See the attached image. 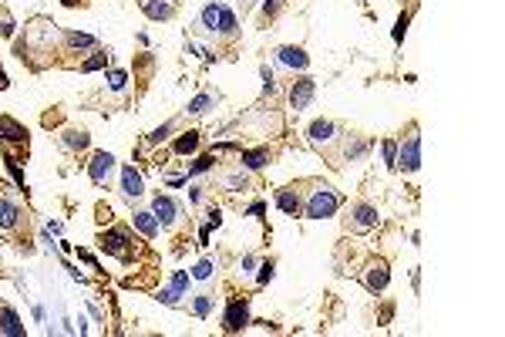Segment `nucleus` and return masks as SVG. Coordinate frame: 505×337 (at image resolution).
Listing matches in <instances>:
<instances>
[{"label": "nucleus", "instance_id": "f257e3e1", "mask_svg": "<svg viewBox=\"0 0 505 337\" xmlns=\"http://www.w3.org/2000/svg\"><path fill=\"white\" fill-rule=\"evenodd\" d=\"M199 30L212 34V37H236V14L229 10L226 3H205L199 14Z\"/></svg>", "mask_w": 505, "mask_h": 337}, {"label": "nucleus", "instance_id": "f03ea898", "mask_svg": "<svg viewBox=\"0 0 505 337\" xmlns=\"http://www.w3.org/2000/svg\"><path fill=\"white\" fill-rule=\"evenodd\" d=\"M340 206V196H337V189H330L327 182H317L310 192H306V203L300 206V212L306 219H327L333 216Z\"/></svg>", "mask_w": 505, "mask_h": 337}, {"label": "nucleus", "instance_id": "7ed1b4c3", "mask_svg": "<svg viewBox=\"0 0 505 337\" xmlns=\"http://www.w3.org/2000/svg\"><path fill=\"white\" fill-rule=\"evenodd\" d=\"M418 165H421V135H418V125H411L407 135L398 142V169L418 172Z\"/></svg>", "mask_w": 505, "mask_h": 337}, {"label": "nucleus", "instance_id": "20e7f679", "mask_svg": "<svg viewBox=\"0 0 505 337\" xmlns=\"http://www.w3.org/2000/svg\"><path fill=\"white\" fill-rule=\"evenodd\" d=\"M98 246L104 250V253H111V257L125 259V263L135 257V239H131L128 230H108V233H101L98 236Z\"/></svg>", "mask_w": 505, "mask_h": 337}, {"label": "nucleus", "instance_id": "39448f33", "mask_svg": "<svg viewBox=\"0 0 505 337\" xmlns=\"http://www.w3.org/2000/svg\"><path fill=\"white\" fill-rule=\"evenodd\" d=\"M378 209L367 206V203H354L351 212L344 216V230L347 233H367V230H374L378 226Z\"/></svg>", "mask_w": 505, "mask_h": 337}, {"label": "nucleus", "instance_id": "423d86ee", "mask_svg": "<svg viewBox=\"0 0 505 337\" xmlns=\"http://www.w3.org/2000/svg\"><path fill=\"white\" fill-rule=\"evenodd\" d=\"M111 172H115V156H111V152H95L91 162H88V176H91V182L104 189V185L111 182Z\"/></svg>", "mask_w": 505, "mask_h": 337}, {"label": "nucleus", "instance_id": "0eeeda50", "mask_svg": "<svg viewBox=\"0 0 505 337\" xmlns=\"http://www.w3.org/2000/svg\"><path fill=\"white\" fill-rule=\"evenodd\" d=\"M367 273H364V286L371 290V293H380L384 286H387V280H391V273H387V259H367V266H364Z\"/></svg>", "mask_w": 505, "mask_h": 337}, {"label": "nucleus", "instance_id": "6e6552de", "mask_svg": "<svg viewBox=\"0 0 505 337\" xmlns=\"http://www.w3.org/2000/svg\"><path fill=\"white\" fill-rule=\"evenodd\" d=\"M250 324V307H246V300H232L226 307V317H223V331L226 334H236V331H243Z\"/></svg>", "mask_w": 505, "mask_h": 337}, {"label": "nucleus", "instance_id": "1a4fd4ad", "mask_svg": "<svg viewBox=\"0 0 505 337\" xmlns=\"http://www.w3.org/2000/svg\"><path fill=\"white\" fill-rule=\"evenodd\" d=\"M21 226H24V212H21V206L0 196V233H17Z\"/></svg>", "mask_w": 505, "mask_h": 337}, {"label": "nucleus", "instance_id": "9d476101", "mask_svg": "<svg viewBox=\"0 0 505 337\" xmlns=\"http://www.w3.org/2000/svg\"><path fill=\"white\" fill-rule=\"evenodd\" d=\"M0 142L3 145H27V129L10 115H0Z\"/></svg>", "mask_w": 505, "mask_h": 337}, {"label": "nucleus", "instance_id": "9b49d317", "mask_svg": "<svg viewBox=\"0 0 505 337\" xmlns=\"http://www.w3.org/2000/svg\"><path fill=\"white\" fill-rule=\"evenodd\" d=\"M152 212H155V219H158V226H176L178 219V206L176 199H169V196H155V203H152Z\"/></svg>", "mask_w": 505, "mask_h": 337}, {"label": "nucleus", "instance_id": "f8f14e48", "mask_svg": "<svg viewBox=\"0 0 505 337\" xmlns=\"http://www.w3.org/2000/svg\"><path fill=\"white\" fill-rule=\"evenodd\" d=\"M138 7L145 10L149 21H169V17H176V0H138Z\"/></svg>", "mask_w": 505, "mask_h": 337}, {"label": "nucleus", "instance_id": "ddd939ff", "mask_svg": "<svg viewBox=\"0 0 505 337\" xmlns=\"http://www.w3.org/2000/svg\"><path fill=\"white\" fill-rule=\"evenodd\" d=\"M185 290H189V273H185V270H178L176 277H172V284H169V290H162V293H158V300H162V304H169V307H176Z\"/></svg>", "mask_w": 505, "mask_h": 337}, {"label": "nucleus", "instance_id": "4468645a", "mask_svg": "<svg viewBox=\"0 0 505 337\" xmlns=\"http://www.w3.org/2000/svg\"><path fill=\"white\" fill-rule=\"evenodd\" d=\"M337 138V125L330 122V118H317L313 125H310V142L317 145V149H324V145H330Z\"/></svg>", "mask_w": 505, "mask_h": 337}, {"label": "nucleus", "instance_id": "2eb2a0df", "mask_svg": "<svg viewBox=\"0 0 505 337\" xmlns=\"http://www.w3.org/2000/svg\"><path fill=\"white\" fill-rule=\"evenodd\" d=\"M277 61H279V64H286V68H297V71H303V68L310 64L306 51H303V48H293V44H286V48H277Z\"/></svg>", "mask_w": 505, "mask_h": 337}, {"label": "nucleus", "instance_id": "dca6fc26", "mask_svg": "<svg viewBox=\"0 0 505 337\" xmlns=\"http://www.w3.org/2000/svg\"><path fill=\"white\" fill-rule=\"evenodd\" d=\"M277 206L286 212V216H297L303 206V199H300V189L297 185H286V189H279L277 192Z\"/></svg>", "mask_w": 505, "mask_h": 337}, {"label": "nucleus", "instance_id": "f3484780", "mask_svg": "<svg viewBox=\"0 0 505 337\" xmlns=\"http://www.w3.org/2000/svg\"><path fill=\"white\" fill-rule=\"evenodd\" d=\"M0 334H7V337H24V324H21V317L10 311L7 304H0Z\"/></svg>", "mask_w": 505, "mask_h": 337}, {"label": "nucleus", "instance_id": "a211bd4d", "mask_svg": "<svg viewBox=\"0 0 505 337\" xmlns=\"http://www.w3.org/2000/svg\"><path fill=\"white\" fill-rule=\"evenodd\" d=\"M310 98H313V78H300L293 88H290V104H293L297 111H303V108L310 104Z\"/></svg>", "mask_w": 505, "mask_h": 337}, {"label": "nucleus", "instance_id": "6ab92c4d", "mask_svg": "<svg viewBox=\"0 0 505 337\" xmlns=\"http://www.w3.org/2000/svg\"><path fill=\"white\" fill-rule=\"evenodd\" d=\"M122 192H125L128 199H138V196L145 192V182H142V176H138L131 165L122 169Z\"/></svg>", "mask_w": 505, "mask_h": 337}, {"label": "nucleus", "instance_id": "aec40b11", "mask_svg": "<svg viewBox=\"0 0 505 337\" xmlns=\"http://www.w3.org/2000/svg\"><path fill=\"white\" fill-rule=\"evenodd\" d=\"M131 226L138 230L142 236H149V239H155L158 236V219H155V212H145V209H138L135 216H131Z\"/></svg>", "mask_w": 505, "mask_h": 337}, {"label": "nucleus", "instance_id": "412c9836", "mask_svg": "<svg viewBox=\"0 0 505 337\" xmlns=\"http://www.w3.org/2000/svg\"><path fill=\"white\" fill-rule=\"evenodd\" d=\"M88 142H91V135H88L84 129H64V131H61V145H64V149H71V152L88 149Z\"/></svg>", "mask_w": 505, "mask_h": 337}, {"label": "nucleus", "instance_id": "4be33fe9", "mask_svg": "<svg viewBox=\"0 0 505 337\" xmlns=\"http://www.w3.org/2000/svg\"><path fill=\"white\" fill-rule=\"evenodd\" d=\"M199 131H182L176 138V145H172V152H178V156H189V152H196L199 149Z\"/></svg>", "mask_w": 505, "mask_h": 337}, {"label": "nucleus", "instance_id": "5701e85b", "mask_svg": "<svg viewBox=\"0 0 505 337\" xmlns=\"http://www.w3.org/2000/svg\"><path fill=\"white\" fill-rule=\"evenodd\" d=\"M270 162V149H252V152H243V165L246 169H263Z\"/></svg>", "mask_w": 505, "mask_h": 337}, {"label": "nucleus", "instance_id": "b1692460", "mask_svg": "<svg viewBox=\"0 0 505 337\" xmlns=\"http://www.w3.org/2000/svg\"><path fill=\"white\" fill-rule=\"evenodd\" d=\"M64 41H68V48H75V51H81V48H95V37L91 34H64Z\"/></svg>", "mask_w": 505, "mask_h": 337}, {"label": "nucleus", "instance_id": "393cba45", "mask_svg": "<svg viewBox=\"0 0 505 337\" xmlns=\"http://www.w3.org/2000/svg\"><path fill=\"white\" fill-rule=\"evenodd\" d=\"M364 152H367V145H364L357 135H351V138H347V145H344V158L351 162V158H360Z\"/></svg>", "mask_w": 505, "mask_h": 337}, {"label": "nucleus", "instance_id": "a878e982", "mask_svg": "<svg viewBox=\"0 0 505 337\" xmlns=\"http://www.w3.org/2000/svg\"><path fill=\"white\" fill-rule=\"evenodd\" d=\"M380 152H384V165H387V169H398V142H394V138H387V142L380 145Z\"/></svg>", "mask_w": 505, "mask_h": 337}, {"label": "nucleus", "instance_id": "bb28decb", "mask_svg": "<svg viewBox=\"0 0 505 337\" xmlns=\"http://www.w3.org/2000/svg\"><path fill=\"white\" fill-rule=\"evenodd\" d=\"M111 61V51H95V57H88L84 64H81V71H98V68H104Z\"/></svg>", "mask_w": 505, "mask_h": 337}, {"label": "nucleus", "instance_id": "cd10ccee", "mask_svg": "<svg viewBox=\"0 0 505 337\" xmlns=\"http://www.w3.org/2000/svg\"><path fill=\"white\" fill-rule=\"evenodd\" d=\"M212 102H216L212 95H199L196 102H192L189 108H185V111H189V115H205V111H209V104H212Z\"/></svg>", "mask_w": 505, "mask_h": 337}, {"label": "nucleus", "instance_id": "c85d7f7f", "mask_svg": "<svg viewBox=\"0 0 505 337\" xmlns=\"http://www.w3.org/2000/svg\"><path fill=\"white\" fill-rule=\"evenodd\" d=\"M0 37H14V21L7 7H0Z\"/></svg>", "mask_w": 505, "mask_h": 337}, {"label": "nucleus", "instance_id": "c756f323", "mask_svg": "<svg viewBox=\"0 0 505 337\" xmlns=\"http://www.w3.org/2000/svg\"><path fill=\"white\" fill-rule=\"evenodd\" d=\"M212 162H216V156H199L192 165H189V176H199L205 169H212Z\"/></svg>", "mask_w": 505, "mask_h": 337}, {"label": "nucleus", "instance_id": "7c9ffc66", "mask_svg": "<svg viewBox=\"0 0 505 337\" xmlns=\"http://www.w3.org/2000/svg\"><path fill=\"white\" fill-rule=\"evenodd\" d=\"M192 277H196V280H209V277H212V263H209V259H199V263L192 266Z\"/></svg>", "mask_w": 505, "mask_h": 337}, {"label": "nucleus", "instance_id": "2f4dec72", "mask_svg": "<svg viewBox=\"0 0 505 337\" xmlns=\"http://www.w3.org/2000/svg\"><path fill=\"white\" fill-rule=\"evenodd\" d=\"M176 129V125H172V122H165V125H162V129H155L149 135V145H158V142H165V138H169V131Z\"/></svg>", "mask_w": 505, "mask_h": 337}, {"label": "nucleus", "instance_id": "473e14b6", "mask_svg": "<svg viewBox=\"0 0 505 337\" xmlns=\"http://www.w3.org/2000/svg\"><path fill=\"white\" fill-rule=\"evenodd\" d=\"M125 81H128L125 71H111V75H108V84H111L115 91H122V88H125Z\"/></svg>", "mask_w": 505, "mask_h": 337}, {"label": "nucleus", "instance_id": "72a5a7b5", "mask_svg": "<svg viewBox=\"0 0 505 337\" xmlns=\"http://www.w3.org/2000/svg\"><path fill=\"white\" fill-rule=\"evenodd\" d=\"M404 30H407V14H401V17H398V27H394V41H398V44H401Z\"/></svg>", "mask_w": 505, "mask_h": 337}, {"label": "nucleus", "instance_id": "f704fd0d", "mask_svg": "<svg viewBox=\"0 0 505 337\" xmlns=\"http://www.w3.org/2000/svg\"><path fill=\"white\" fill-rule=\"evenodd\" d=\"M209 307H212V300H209V297L202 293L199 300H196V313H199V317H205V313H209Z\"/></svg>", "mask_w": 505, "mask_h": 337}, {"label": "nucleus", "instance_id": "c9c22d12", "mask_svg": "<svg viewBox=\"0 0 505 337\" xmlns=\"http://www.w3.org/2000/svg\"><path fill=\"white\" fill-rule=\"evenodd\" d=\"M226 185H229V189H246V176H239V172H236V176H229V179H226Z\"/></svg>", "mask_w": 505, "mask_h": 337}, {"label": "nucleus", "instance_id": "e433bc0d", "mask_svg": "<svg viewBox=\"0 0 505 337\" xmlns=\"http://www.w3.org/2000/svg\"><path fill=\"white\" fill-rule=\"evenodd\" d=\"M270 277H273V263H270V259H266V263H263V266H259V284H266V280H270Z\"/></svg>", "mask_w": 505, "mask_h": 337}, {"label": "nucleus", "instance_id": "4c0bfd02", "mask_svg": "<svg viewBox=\"0 0 505 337\" xmlns=\"http://www.w3.org/2000/svg\"><path fill=\"white\" fill-rule=\"evenodd\" d=\"M277 7H279V0H270V3H266V7H263V14H266V17H270V14H277Z\"/></svg>", "mask_w": 505, "mask_h": 337}, {"label": "nucleus", "instance_id": "58836bf2", "mask_svg": "<svg viewBox=\"0 0 505 337\" xmlns=\"http://www.w3.org/2000/svg\"><path fill=\"white\" fill-rule=\"evenodd\" d=\"M7 84H10V81H7V75H3V71H0V91H3V88H7Z\"/></svg>", "mask_w": 505, "mask_h": 337}, {"label": "nucleus", "instance_id": "ea45409f", "mask_svg": "<svg viewBox=\"0 0 505 337\" xmlns=\"http://www.w3.org/2000/svg\"><path fill=\"white\" fill-rule=\"evenodd\" d=\"M61 3H64V7H75L77 0H61Z\"/></svg>", "mask_w": 505, "mask_h": 337}, {"label": "nucleus", "instance_id": "a19ab883", "mask_svg": "<svg viewBox=\"0 0 505 337\" xmlns=\"http://www.w3.org/2000/svg\"><path fill=\"white\" fill-rule=\"evenodd\" d=\"M243 3H256V0H243Z\"/></svg>", "mask_w": 505, "mask_h": 337}]
</instances>
